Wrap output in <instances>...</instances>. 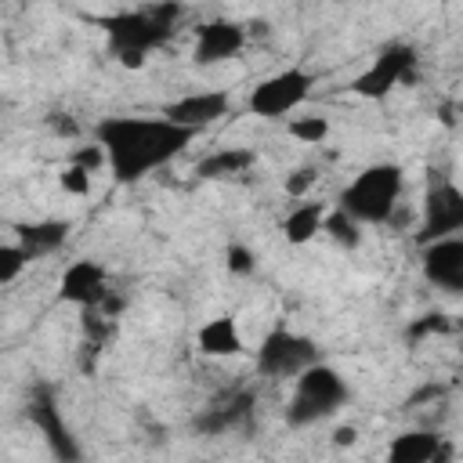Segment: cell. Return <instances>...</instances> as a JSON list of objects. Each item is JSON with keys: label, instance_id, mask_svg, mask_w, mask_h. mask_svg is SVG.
I'll list each match as a JSON object with an SVG mask.
<instances>
[{"label": "cell", "instance_id": "1", "mask_svg": "<svg viewBox=\"0 0 463 463\" xmlns=\"http://www.w3.org/2000/svg\"><path fill=\"white\" fill-rule=\"evenodd\" d=\"M195 134L199 130L177 127L166 116H109L94 127V137L105 148V166L123 184H134L166 166L192 145Z\"/></svg>", "mask_w": 463, "mask_h": 463}, {"label": "cell", "instance_id": "2", "mask_svg": "<svg viewBox=\"0 0 463 463\" xmlns=\"http://www.w3.org/2000/svg\"><path fill=\"white\" fill-rule=\"evenodd\" d=\"M177 18H181V4L163 0V4H152L141 11L105 14V18H98V25L105 29L109 54L127 69H141L148 61V54L174 36Z\"/></svg>", "mask_w": 463, "mask_h": 463}, {"label": "cell", "instance_id": "3", "mask_svg": "<svg viewBox=\"0 0 463 463\" xmlns=\"http://www.w3.org/2000/svg\"><path fill=\"white\" fill-rule=\"evenodd\" d=\"M398 195H402V166L373 163L340 192V210L358 224H387L398 210Z\"/></svg>", "mask_w": 463, "mask_h": 463}, {"label": "cell", "instance_id": "4", "mask_svg": "<svg viewBox=\"0 0 463 463\" xmlns=\"http://www.w3.org/2000/svg\"><path fill=\"white\" fill-rule=\"evenodd\" d=\"M293 398L286 405V423L289 427H311L326 416H333L347 402V383L333 365L311 362L293 376Z\"/></svg>", "mask_w": 463, "mask_h": 463}, {"label": "cell", "instance_id": "5", "mask_svg": "<svg viewBox=\"0 0 463 463\" xmlns=\"http://www.w3.org/2000/svg\"><path fill=\"white\" fill-rule=\"evenodd\" d=\"M311 87H315V76H311L307 69L289 65V69H282V72L260 80V83L250 90L246 109H250L253 116H260V119H282V116L297 112V109L307 101Z\"/></svg>", "mask_w": 463, "mask_h": 463}, {"label": "cell", "instance_id": "6", "mask_svg": "<svg viewBox=\"0 0 463 463\" xmlns=\"http://www.w3.org/2000/svg\"><path fill=\"white\" fill-rule=\"evenodd\" d=\"M318 362V347L311 336H300L293 329H271L257 347V369L275 380H289L300 369Z\"/></svg>", "mask_w": 463, "mask_h": 463}, {"label": "cell", "instance_id": "7", "mask_svg": "<svg viewBox=\"0 0 463 463\" xmlns=\"http://www.w3.org/2000/svg\"><path fill=\"white\" fill-rule=\"evenodd\" d=\"M402 80H405V83L416 80V51L405 47V43L387 47L362 76H354L351 90H354L358 98H387Z\"/></svg>", "mask_w": 463, "mask_h": 463}, {"label": "cell", "instance_id": "8", "mask_svg": "<svg viewBox=\"0 0 463 463\" xmlns=\"http://www.w3.org/2000/svg\"><path fill=\"white\" fill-rule=\"evenodd\" d=\"M463 228V192L452 181H441L427 192L423 199V221H420V235L416 242H434L445 235H456Z\"/></svg>", "mask_w": 463, "mask_h": 463}, {"label": "cell", "instance_id": "9", "mask_svg": "<svg viewBox=\"0 0 463 463\" xmlns=\"http://www.w3.org/2000/svg\"><path fill=\"white\" fill-rule=\"evenodd\" d=\"M109 293V271L98 260H72L58 279V300L76 304L83 311H98Z\"/></svg>", "mask_w": 463, "mask_h": 463}, {"label": "cell", "instance_id": "10", "mask_svg": "<svg viewBox=\"0 0 463 463\" xmlns=\"http://www.w3.org/2000/svg\"><path fill=\"white\" fill-rule=\"evenodd\" d=\"M420 268H423V279L430 286H441L445 293H459L463 289V239H459V232L434 239V242H423Z\"/></svg>", "mask_w": 463, "mask_h": 463}, {"label": "cell", "instance_id": "11", "mask_svg": "<svg viewBox=\"0 0 463 463\" xmlns=\"http://www.w3.org/2000/svg\"><path fill=\"white\" fill-rule=\"evenodd\" d=\"M29 416H33V423L40 427L47 449H51L58 459H65V463L80 459V445H76V438L69 434V427H65V420H61V412H58V402H54V391H51L47 383H40V387L33 391Z\"/></svg>", "mask_w": 463, "mask_h": 463}, {"label": "cell", "instance_id": "12", "mask_svg": "<svg viewBox=\"0 0 463 463\" xmlns=\"http://www.w3.org/2000/svg\"><path fill=\"white\" fill-rule=\"evenodd\" d=\"M242 47H246V25H239L232 18H213V22H203L195 29L192 58L199 65H217L224 58H235Z\"/></svg>", "mask_w": 463, "mask_h": 463}, {"label": "cell", "instance_id": "13", "mask_svg": "<svg viewBox=\"0 0 463 463\" xmlns=\"http://www.w3.org/2000/svg\"><path fill=\"white\" fill-rule=\"evenodd\" d=\"M232 109V98L224 90H195V94H184L170 105H163L159 116H166L170 123L177 127H188V130H203L217 119H224Z\"/></svg>", "mask_w": 463, "mask_h": 463}, {"label": "cell", "instance_id": "14", "mask_svg": "<svg viewBox=\"0 0 463 463\" xmlns=\"http://www.w3.org/2000/svg\"><path fill=\"white\" fill-rule=\"evenodd\" d=\"M449 456H452V449L430 430H409V434H398L387 445L391 463H441Z\"/></svg>", "mask_w": 463, "mask_h": 463}, {"label": "cell", "instance_id": "15", "mask_svg": "<svg viewBox=\"0 0 463 463\" xmlns=\"http://www.w3.org/2000/svg\"><path fill=\"white\" fill-rule=\"evenodd\" d=\"M69 239V221H22L14 224V242L36 260L61 250Z\"/></svg>", "mask_w": 463, "mask_h": 463}, {"label": "cell", "instance_id": "16", "mask_svg": "<svg viewBox=\"0 0 463 463\" xmlns=\"http://www.w3.org/2000/svg\"><path fill=\"white\" fill-rule=\"evenodd\" d=\"M195 344L210 358H232V354L242 351V333H239V326H235L232 315H217V318H210V322L199 326Z\"/></svg>", "mask_w": 463, "mask_h": 463}, {"label": "cell", "instance_id": "17", "mask_svg": "<svg viewBox=\"0 0 463 463\" xmlns=\"http://www.w3.org/2000/svg\"><path fill=\"white\" fill-rule=\"evenodd\" d=\"M250 409H253V394H250V391H235L232 398L213 402V405L195 420V427H199L203 434H224V430H232V427H242L246 416H250Z\"/></svg>", "mask_w": 463, "mask_h": 463}, {"label": "cell", "instance_id": "18", "mask_svg": "<svg viewBox=\"0 0 463 463\" xmlns=\"http://www.w3.org/2000/svg\"><path fill=\"white\" fill-rule=\"evenodd\" d=\"M257 163L253 148H217L210 156H203L195 163V177L203 181H224V177H239Z\"/></svg>", "mask_w": 463, "mask_h": 463}, {"label": "cell", "instance_id": "19", "mask_svg": "<svg viewBox=\"0 0 463 463\" xmlns=\"http://www.w3.org/2000/svg\"><path fill=\"white\" fill-rule=\"evenodd\" d=\"M322 221H326V206L322 203H300V206H293L286 213L282 235H286L289 246H304L322 232Z\"/></svg>", "mask_w": 463, "mask_h": 463}, {"label": "cell", "instance_id": "20", "mask_svg": "<svg viewBox=\"0 0 463 463\" xmlns=\"http://www.w3.org/2000/svg\"><path fill=\"white\" fill-rule=\"evenodd\" d=\"M362 224L354 221V217H347L344 210H333V213H326V221H322V232H329V239L336 242V246H344V250H354L358 242H362V232H358Z\"/></svg>", "mask_w": 463, "mask_h": 463}, {"label": "cell", "instance_id": "21", "mask_svg": "<svg viewBox=\"0 0 463 463\" xmlns=\"http://www.w3.org/2000/svg\"><path fill=\"white\" fill-rule=\"evenodd\" d=\"M29 253L18 246V242H0V286H7V282H14L25 268H29Z\"/></svg>", "mask_w": 463, "mask_h": 463}, {"label": "cell", "instance_id": "22", "mask_svg": "<svg viewBox=\"0 0 463 463\" xmlns=\"http://www.w3.org/2000/svg\"><path fill=\"white\" fill-rule=\"evenodd\" d=\"M289 134L304 145H322L329 137V119L326 116H300L289 123Z\"/></svg>", "mask_w": 463, "mask_h": 463}, {"label": "cell", "instance_id": "23", "mask_svg": "<svg viewBox=\"0 0 463 463\" xmlns=\"http://www.w3.org/2000/svg\"><path fill=\"white\" fill-rule=\"evenodd\" d=\"M449 329H452L449 315H423V318H416V322L405 329V336H409V340H423V336H434V333H449Z\"/></svg>", "mask_w": 463, "mask_h": 463}, {"label": "cell", "instance_id": "24", "mask_svg": "<svg viewBox=\"0 0 463 463\" xmlns=\"http://www.w3.org/2000/svg\"><path fill=\"white\" fill-rule=\"evenodd\" d=\"M58 184H61V192H69V195H87L90 192V174L83 170V166H65L61 174H58Z\"/></svg>", "mask_w": 463, "mask_h": 463}, {"label": "cell", "instance_id": "25", "mask_svg": "<svg viewBox=\"0 0 463 463\" xmlns=\"http://www.w3.org/2000/svg\"><path fill=\"white\" fill-rule=\"evenodd\" d=\"M224 264H228L232 275H253V250L242 246V242H232L224 250Z\"/></svg>", "mask_w": 463, "mask_h": 463}, {"label": "cell", "instance_id": "26", "mask_svg": "<svg viewBox=\"0 0 463 463\" xmlns=\"http://www.w3.org/2000/svg\"><path fill=\"white\" fill-rule=\"evenodd\" d=\"M69 163H72V166H83L87 174H94V170H101V166H105V148L94 141V145H87V148H76Z\"/></svg>", "mask_w": 463, "mask_h": 463}, {"label": "cell", "instance_id": "27", "mask_svg": "<svg viewBox=\"0 0 463 463\" xmlns=\"http://www.w3.org/2000/svg\"><path fill=\"white\" fill-rule=\"evenodd\" d=\"M315 181H318V170H315V166H300V170H293V174L286 177V192H289V195H304Z\"/></svg>", "mask_w": 463, "mask_h": 463}, {"label": "cell", "instance_id": "28", "mask_svg": "<svg viewBox=\"0 0 463 463\" xmlns=\"http://www.w3.org/2000/svg\"><path fill=\"white\" fill-rule=\"evenodd\" d=\"M354 438H358V430H354V427H340L333 441H336V445H354Z\"/></svg>", "mask_w": 463, "mask_h": 463}, {"label": "cell", "instance_id": "29", "mask_svg": "<svg viewBox=\"0 0 463 463\" xmlns=\"http://www.w3.org/2000/svg\"><path fill=\"white\" fill-rule=\"evenodd\" d=\"M51 127H54V130H61V134H72V130H76V127H72L69 119H58V116L51 119Z\"/></svg>", "mask_w": 463, "mask_h": 463}]
</instances>
